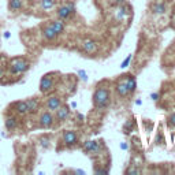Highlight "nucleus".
<instances>
[{
  "mask_svg": "<svg viewBox=\"0 0 175 175\" xmlns=\"http://www.w3.org/2000/svg\"><path fill=\"white\" fill-rule=\"evenodd\" d=\"M111 100V93L108 88L104 86H97V89L93 93V105L96 110H104L108 107Z\"/></svg>",
  "mask_w": 175,
  "mask_h": 175,
  "instance_id": "obj_1",
  "label": "nucleus"
},
{
  "mask_svg": "<svg viewBox=\"0 0 175 175\" xmlns=\"http://www.w3.org/2000/svg\"><path fill=\"white\" fill-rule=\"evenodd\" d=\"M30 67L29 62L23 58H14L10 60V73L11 74H22Z\"/></svg>",
  "mask_w": 175,
  "mask_h": 175,
  "instance_id": "obj_2",
  "label": "nucleus"
},
{
  "mask_svg": "<svg viewBox=\"0 0 175 175\" xmlns=\"http://www.w3.org/2000/svg\"><path fill=\"white\" fill-rule=\"evenodd\" d=\"M104 148V144L101 141H85L82 145V151L86 155H98L101 152V149Z\"/></svg>",
  "mask_w": 175,
  "mask_h": 175,
  "instance_id": "obj_3",
  "label": "nucleus"
},
{
  "mask_svg": "<svg viewBox=\"0 0 175 175\" xmlns=\"http://www.w3.org/2000/svg\"><path fill=\"white\" fill-rule=\"evenodd\" d=\"M74 12H75L74 3H67L58 10V17H59V19H62V21H66V19L70 18L71 14H74Z\"/></svg>",
  "mask_w": 175,
  "mask_h": 175,
  "instance_id": "obj_4",
  "label": "nucleus"
},
{
  "mask_svg": "<svg viewBox=\"0 0 175 175\" xmlns=\"http://www.w3.org/2000/svg\"><path fill=\"white\" fill-rule=\"evenodd\" d=\"M63 142H64L66 146L68 148H73L78 144V134L73 130H67L63 133Z\"/></svg>",
  "mask_w": 175,
  "mask_h": 175,
  "instance_id": "obj_5",
  "label": "nucleus"
},
{
  "mask_svg": "<svg viewBox=\"0 0 175 175\" xmlns=\"http://www.w3.org/2000/svg\"><path fill=\"white\" fill-rule=\"evenodd\" d=\"M52 89H54V80H52V77H49V75L42 77L41 82H40V90L42 93H48Z\"/></svg>",
  "mask_w": 175,
  "mask_h": 175,
  "instance_id": "obj_6",
  "label": "nucleus"
},
{
  "mask_svg": "<svg viewBox=\"0 0 175 175\" xmlns=\"http://www.w3.org/2000/svg\"><path fill=\"white\" fill-rule=\"evenodd\" d=\"M52 123H54V115L49 112V111H47V112H42L41 116H40V125L42 126V127L48 129L52 126Z\"/></svg>",
  "mask_w": 175,
  "mask_h": 175,
  "instance_id": "obj_7",
  "label": "nucleus"
},
{
  "mask_svg": "<svg viewBox=\"0 0 175 175\" xmlns=\"http://www.w3.org/2000/svg\"><path fill=\"white\" fill-rule=\"evenodd\" d=\"M68 116H70V110H68V107H66V105H60V107L56 110L58 122H64Z\"/></svg>",
  "mask_w": 175,
  "mask_h": 175,
  "instance_id": "obj_8",
  "label": "nucleus"
},
{
  "mask_svg": "<svg viewBox=\"0 0 175 175\" xmlns=\"http://www.w3.org/2000/svg\"><path fill=\"white\" fill-rule=\"evenodd\" d=\"M116 93H118L120 97H126L127 95H130V92H129L127 89V85H126V80L125 81H119L118 83H116Z\"/></svg>",
  "mask_w": 175,
  "mask_h": 175,
  "instance_id": "obj_9",
  "label": "nucleus"
},
{
  "mask_svg": "<svg viewBox=\"0 0 175 175\" xmlns=\"http://www.w3.org/2000/svg\"><path fill=\"white\" fill-rule=\"evenodd\" d=\"M82 49L85 51L86 54H93V52H96V49H97V44H96L93 40H85V41L82 42Z\"/></svg>",
  "mask_w": 175,
  "mask_h": 175,
  "instance_id": "obj_10",
  "label": "nucleus"
},
{
  "mask_svg": "<svg viewBox=\"0 0 175 175\" xmlns=\"http://www.w3.org/2000/svg\"><path fill=\"white\" fill-rule=\"evenodd\" d=\"M62 105V101H60V98L59 97H49L48 98V101H47V108L49 111H56L58 108Z\"/></svg>",
  "mask_w": 175,
  "mask_h": 175,
  "instance_id": "obj_11",
  "label": "nucleus"
},
{
  "mask_svg": "<svg viewBox=\"0 0 175 175\" xmlns=\"http://www.w3.org/2000/svg\"><path fill=\"white\" fill-rule=\"evenodd\" d=\"M14 110L17 111L19 115H26V114H29V111H27V104H26V101H18V103H15Z\"/></svg>",
  "mask_w": 175,
  "mask_h": 175,
  "instance_id": "obj_12",
  "label": "nucleus"
},
{
  "mask_svg": "<svg viewBox=\"0 0 175 175\" xmlns=\"http://www.w3.org/2000/svg\"><path fill=\"white\" fill-rule=\"evenodd\" d=\"M22 7H23V0H10L8 2V8L12 12H18Z\"/></svg>",
  "mask_w": 175,
  "mask_h": 175,
  "instance_id": "obj_13",
  "label": "nucleus"
},
{
  "mask_svg": "<svg viewBox=\"0 0 175 175\" xmlns=\"http://www.w3.org/2000/svg\"><path fill=\"white\" fill-rule=\"evenodd\" d=\"M42 36H44L45 40H48V41H52V40L56 39L58 34L54 32V29H52L51 26H47V27H44V29H42Z\"/></svg>",
  "mask_w": 175,
  "mask_h": 175,
  "instance_id": "obj_14",
  "label": "nucleus"
},
{
  "mask_svg": "<svg viewBox=\"0 0 175 175\" xmlns=\"http://www.w3.org/2000/svg\"><path fill=\"white\" fill-rule=\"evenodd\" d=\"M49 26L54 29V32L56 33V34H62L63 30H64V23H63L62 19H59V21H52Z\"/></svg>",
  "mask_w": 175,
  "mask_h": 175,
  "instance_id": "obj_15",
  "label": "nucleus"
},
{
  "mask_svg": "<svg viewBox=\"0 0 175 175\" xmlns=\"http://www.w3.org/2000/svg\"><path fill=\"white\" fill-rule=\"evenodd\" d=\"M17 127H18V120H17V118H14V116H8V118L6 119V129L10 130V131H12Z\"/></svg>",
  "mask_w": 175,
  "mask_h": 175,
  "instance_id": "obj_16",
  "label": "nucleus"
},
{
  "mask_svg": "<svg viewBox=\"0 0 175 175\" xmlns=\"http://www.w3.org/2000/svg\"><path fill=\"white\" fill-rule=\"evenodd\" d=\"M26 104L29 112H36L39 110V100L37 98H29V100H26Z\"/></svg>",
  "mask_w": 175,
  "mask_h": 175,
  "instance_id": "obj_17",
  "label": "nucleus"
},
{
  "mask_svg": "<svg viewBox=\"0 0 175 175\" xmlns=\"http://www.w3.org/2000/svg\"><path fill=\"white\" fill-rule=\"evenodd\" d=\"M152 11H153V14H157V15H161V14H164L166 12V4L164 3H155L153 6H152Z\"/></svg>",
  "mask_w": 175,
  "mask_h": 175,
  "instance_id": "obj_18",
  "label": "nucleus"
},
{
  "mask_svg": "<svg viewBox=\"0 0 175 175\" xmlns=\"http://www.w3.org/2000/svg\"><path fill=\"white\" fill-rule=\"evenodd\" d=\"M126 85H127L129 92L133 93L134 90H136V88H137V81H136V78H134L133 75H127V78H126Z\"/></svg>",
  "mask_w": 175,
  "mask_h": 175,
  "instance_id": "obj_19",
  "label": "nucleus"
},
{
  "mask_svg": "<svg viewBox=\"0 0 175 175\" xmlns=\"http://www.w3.org/2000/svg\"><path fill=\"white\" fill-rule=\"evenodd\" d=\"M40 6H41L42 10H51L55 6V2L54 0H41L40 2Z\"/></svg>",
  "mask_w": 175,
  "mask_h": 175,
  "instance_id": "obj_20",
  "label": "nucleus"
},
{
  "mask_svg": "<svg viewBox=\"0 0 175 175\" xmlns=\"http://www.w3.org/2000/svg\"><path fill=\"white\" fill-rule=\"evenodd\" d=\"M127 14V10H126V7L125 6H122V7H119V10H118V14H116V18L118 19H123L125 18V15Z\"/></svg>",
  "mask_w": 175,
  "mask_h": 175,
  "instance_id": "obj_21",
  "label": "nucleus"
},
{
  "mask_svg": "<svg viewBox=\"0 0 175 175\" xmlns=\"http://www.w3.org/2000/svg\"><path fill=\"white\" fill-rule=\"evenodd\" d=\"M133 126H134V122L133 120H127V122H126L125 127H123V131H125V134H130V131H131V129H133Z\"/></svg>",
  "mask_w": 175,
  "mask_h": 175,
  "instance_id": "obj_22",
  "label": "nucleus"
},
{
  "mask_svg": "<svg viewBox=\"0 0 175 175\" xmlns=\"http://www.w3.org/2000/svg\"><path fill=\"white\" fill-rule=\"evenodd\" d=\"M131 58H133V56H131V55H129V56H127V59H125V62H123V63H122V64H120V67H122V68H126V67H127V66H129V63L131 62Z\"/></svg>",
  "mask_w": 175,
  "mask_h": 175,
  "instance_id": "obj_23",
  "label": "nucleus"
},
{
  "mask_svg": "<svg viewBox=\"0 0 175 175\" xmlns=\"http://www.w3.org/2000/svg\"><path fill=\"white\" fill-rule=\"evenodd\" d=\"M77 74L80 75V77H81V80H82V81H88V75H86V73L83 71V70H80V71H78Z\"/></svg>",
  "mask_w": 175,
  "mask_h": 175,
  "instance_id": "obj_24",
  "label": "nucleus"
},
{
  "mask_svg": "<svg viewBox=\"0 0 175 175\" xmlns=\"http://www.w3.org/2000/svg\"><path fill=\"white\" fill-rule=\"evenodd\" d=\"M168 125L172 126V127L175 126V114H172V115L168 118Z\"/></svg>",
  "mask_w": 175,
  "mask_h": 175,
  "instance_id": "obj_25",
  "label": "nucleus"
},
{
  "mask_svg": "<svg viewBox=\"0 0 175 175\" xmlns=\"http://www.w3.org/2000/svg\"><path fill=\"white\" fill-rule=\"evenodd\" d=\"M95 174H108V170H101V168H96Z\"/></svg>",
  "mask_w": 175,
  "mask_h": 175,
  "instance_id": "obj_26",
  "label": "nucleus"
},
{
  "mask_svg": "<svg viewBox=\"0 0 175 175\" xmlns=\"http://www.w3.org/2000/svg\"><path fill=\"white\" fill-rule=\"evenodd\" d=\"M138 170H134V168H130V170H127L126 171V174H138Z\"/></svg>",
  "mask_w": 175,
  "mask_h": 175,
  "instance_id": "obj_27",
  "label": "nucleus"
},
{
  "mask_svg": "<svg viewBox=\"0 0 175 175\" xmlns=\"http://www.w3.org/2000/svg\"><path fill=\"white\" fill-rule=\"evenodd\" d=\"M41 145H42V146H45V148H48V146H49V144H48V141H47V139H42Z\"/></svg>",
  "mask_w": 175,
  "mask_h": 175,
  "instance_id": "obj_28",
  "label": "nucleus"
},
{
  "mask_svg": "<svg viewBox=\"0 0 175 175\" xmlns=\"http://www.w3.org/2000/svg\"><path fill=\"white\" fill-rule=\"evenodd\" d=\"M152 100H157V98H159V95H157V93H152Z\"/></svg>",
  "mask_w": 175,
  "mask_h": 175,
  "instance_id": "obj_29",
  "label": "nucleus"
},
{
  "mask_svg": "<svg viewBox=\"0 0 175 175\" xmlns=\"http://www.w3.org/2000/svg\"><path fill=\"white\" fill-rule=\"evenodd\" d=\"M10 36H11V34H10V32H6V33H4V39H10Z\"/></svg>",
  "mask_w": 175,
  "mask_h": 175,
  "instance_id": "obj_30",
  "label": "nucleus"
},
{
  "mask_svg": "<svg viewBox=\"0 0 175 175\" xmlns=\"http://www.w3.org/2000/svg\"><path fill=\"white\" fill-rule=\"evenodd\" d=\"M120 148L122 149H127V144H120Z\"/></svg>",
  "mask_w": 175,
  "mask_h": 175,
  "instance_id": "obj_31",
  "label": "nucleus"
},
{
  "mask_svg": "<svg viewBox=\"0 0 175 175\" xmlns=\"http://www.w3.org/2000/svg\"><path fill=\"white\" fill-rule=\"evenodd\" d=\"M3 77V67H2V66H0V78Z\"/></svg>",
  "mask_w": 175,
  "mask_h": 175,
  "instance_id": "obj_32",
  "label": "nucleus"
},
{
  "mask_svg": "<svg viewBox=\"0 0 175 175\" xmlns=\"http://www.w3.org/2000/svg\"><path fill=\"white\" fill-rule=\"evenodd\" d=\"M118 2H119V3H122V2H125V0H118Z\"/></svg>",
  "mask_w": 175,
  "mask_h": 175,
  "instance_id": "obj_33",
  "label": "nucleus"
},
{
  "mask_svg": "<svg viewBox=\"0 0 175 175\" xmlns=\"http://www.w3.org/2000/svg\"><path fill=\"white\" fill-rule=\"evenodd\" d=\"M174 15H175V14H174Z\"/></svg>",
  "mask_w": 175,
  "mask_h": 175,
  "instance_id": "obj_34",
  "label": "nucleus"
}]
</instances>
